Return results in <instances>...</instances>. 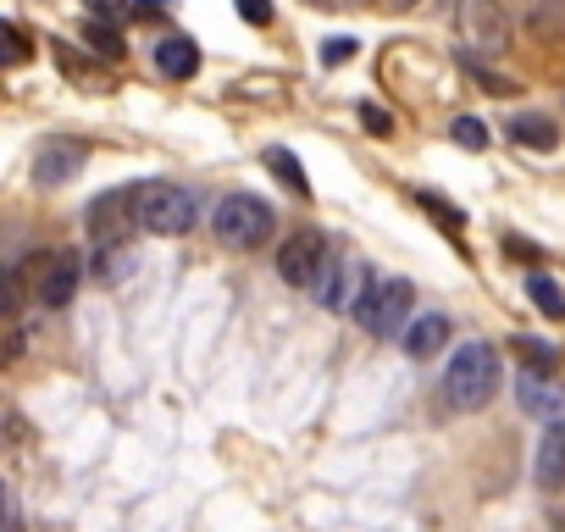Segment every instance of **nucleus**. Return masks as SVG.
<instances>
[{"label": "nucleus", "instance_id": "10", "mask_svg": "<svg viewBox=\"0 0 565 532\" xmlns=\"http://www.w3.org/2000/svg\"><path fill=\"white\" fill-rule=\"evenodd\" d=\"M128 222H134V183L106 189V194H95V200H89V233H95L100 244H117Z\"/></svg>", "mask_w": 565, "mask_h": 532}, {"label": "nucleus", "instance_id": "16", "mask_svg": "<svg viewBox=\"0 0 565 532\" xmlns=\"http://www.w3.org/2000/svg\"><path fill=\"white\" fill-rule=\"evenodd\" d=\"M510 139L521 145V150H559V123L554 117H543V111H521V117H510Z\"/></svg>", "mask_w": 565, "mask_h": 532}, {"label": "nucleus", "instance_id": "3", "mask_svg": "<svg viewBox=\"0 0 565 532\" xmlns=\"http://www.w3.org/2000/svg\"><path fill=\"white\" fill-rule=\"evenodd\" d=\"M271 227H277V211L260 200V194H222L216 200V211H211V233H216V244H227V249H260L266 238H271Z\"/></svg>", "mask_w": 565, "mask_h": 532}, {"label": "nucleus", "instance_id": "12", "mask_svg": "<svg viewBox=\"0 0 565 532\" xmlns=\"http://www.w3.org/2000/svg\"><path fill=\"white\" fill-rule=\"evenodd\" d=\"M532 482L548 488V493L565 488V416L543 427V438H537V449H532Z\"/></svg>", "mask_w": 565, "mask_h": 532}, {"label": "nucleus", "instance_id": "15", "mask_svg": "<svg viewBox=\"0 0 565 532\" xmlns=\"http://www.w3.org/2000/svg\"><path fill=\"white\" fill-rule=\"evenodd\" d=\"M521 29L543 45L565 40V0H521Z\"/></svg>", "mask_w": 565, "mask_h": 532}, {"label": "nucleus", "instance_id": "28", "mask_svg": "<svg viewBox=\"0 0 565 532\" xmlns=\"http://www.w3.org/2000/svg\"><path fill=\"white\" fill-rule=\"evenodd\" d=\"M361 128H366L372 139H388V134H394V117H388L383 106H372V100H366V106H361Z\"/></svg>", "mask_w": 565, "mask_h": 532}, {"label": "nucleus", "instance_id": "20", "mask_svg": "<svg viewBox=\"0 0 565 532\" xmlns=\"http://www.w3.org/2000/svg\"><path fill=\"white\" fill-rule=\"evenodd\" d=\"M84 45H89L95 56H106V62H122V56H128L122 34H117L106 18H89V23H84Z\"/></svg>", "mask_w": 565, "mask_h": 532}, {"label": "nucleus", "instance_id": "8", "mask_svg": "<svg viewBox=\"0 0 565 532\" xmlns=\"http://www.w3.org/2000/svg\"><path fill=\"white\" fill-rule=\"evenodd\" d=\"M29 273H34V300L45 311H62L78 295V284H84V255L78 249H51V255L29 260Z\"/></svg>", "mask_w": 565, "mask_h": 532}, {"label": "nucleus", "instance_id": "32", "mask_svg": "<svg viewBox=\"0 0 565 532\" xmlns=\"http://www.w3.org/2000/svg\"><path fill=\"white\" fill-rule=\"evenodd\" d=\"M388 7H394V12H411V7H416V0H388Z\"/></svg>", "mask_w": 565, "mask_h": 532}, {"label": "nucleus", "instance_id": "17", "mask_svg": "<svg viewBox=\"0 0 565 532\" xmlns=\"http://www.w3.org/2000/svg\"><path fill=\"white\" fill-rule=\"evenodd\" d=\"M260 161L277 172V183L289 189V194H300V200H311V178H306V161L295 156V150H282V145H266L260 150Z\"/></svg>", "mask_w": 565, "mask_h": 532}, {"label": "nucleus", "instance_id": "23", "mask_svg": "<svg viewBox=\"0 0 565 532\" xmlns=\"http://www.w3.org/2000/svg\"><path fill=\"white\" fill-rule=\"evenodd\" d=\"M449 139H455L460 150H488V139H493V134H488V123H482V117H455V123H449Z\"/></svg>", "mask_w": 565, "mask_h": 532}, {"label": "nucleus", "instance_id": "6", "mask_svg": "<svg viewBox=\"0 0 565 532\" xmlns=\"http://www.w3.org/2000/svg\"><path fill=\"white\" fill-rule=\"evenodd\" d=\"M455 23H460V40H466L471 56L488 62V56H504L510 51V12L499 7V0H460Z\"/></svg>", "mask_w": 565, "mask_h": 532}, {"label": "nucleus", "instance_id": "30", "mask_svg": "<svg viewBox=\"0 0 565 532\" xmlns=\"http://www.w3.org/2000/svg\"><path fill=\"white\" fill-rule=\"evenodd\" d=\"M89 18H122V0H89Z\"/></svg>", "mask_w": 565, "mask_h": 532}, {"label": "nucleus", "instance_id": "13", "mask_svg": "<svg viewBox=\"0 0 565 532\" xmlns=\"http://www.w3.org/2000/svg\"><path fill=\"white\" fill-rule=\"evenodd\" d=\"M405 355L411 361H433L444 344H449V317L444 311H422V317H411V328H405Z\"/></svg>", "mask_w": 565, "mask_h": 532}, {"label": "nucleus", "instance_id": "9", "mask_svg": "<svg viewBox=\"0 0 565 532\" xmlns=\"http://www.w3.org/2000/svg\"><path fill=\"white\" fill-rule=\"evenodd\" d=\"M84 167H89V145L73 139V134H56V139H45L40 156H34V183H40V189H62V183H73Z\"/></svg>", "mask_w": 565, "mask_h": 532}, {"label": "nucleus", "instance_id": "25", "mask_svg": "<svg viewBox=\"0 0 565 532\" xmlns=\"http://www.w3.org/2000/svg\"><path fill=\"white\" fill-rule=\"evenodd\" d=\"M416 205H422V211H433V216H438L449 233H460V222H466V216H460V211H455L444 194H433V189H416Z\"/></svg>", "mask_w": 565, "mask_h": 532}, {"label": "nucleus", "instance_id": "7", "mask_svg": "<svg viewBox=\"0 0 565 532\" xmlns=\"http://www.w3.org/2000/svg\"><path fill=\"white\" fill-rule=\"evenodd\" d=\"M328 238L317 233V227H300V233H289L277 244V278L289 284V289H306V295H317V278H322V266H328Z\"/></svg>", "mask_w": 565, "mask_h": 532}, {"label": "nucleus", "instance_id": "11", "mask_svg": "<svg viewBox=\"0 0 565 532\" xmlns=\"http://www.w3.org/2000/svg\"><path fill=\"white\" fill-rule=\"evenodd\" d=\"M515 405H521L526 416H537V422H559V416H565V389H559L548 372H526V366H521V377H515Z\"/></svg>", "mask_w": 565, "mask_h": 532}, {"label": "nucleus", "instance_id": "14", "mask_svg": "<svg viewBox=\"0 0 565 532\" xmlns=\"http://www.w3.org/2000/svg\"><path fill=\"white\" fill-rule=\"evenodd\" d=\"M156 73L172 78V84H189V78L200 73V45H194L189 34H167V40L156 45Z\"/></svg>", "mask_w": 565, "mask_h": 532}, {"label": "nucleus", "instance_id": "5", "mask_svg": "<svg viewBox=\"0 0 565 532\" xmlns=\"http://www.w3.org/2000/svg\"><path fill=\"white\" fill-rule=\"evenodd\" d=\"M366 289H372V266L333 249L328 266H322V278H317V300H322L333 317H355L361 300H366Z\"/></svg>", "mask_w": 565, "mask_h": 532}, {"label": "nucleus", "instance_id": "21", "mask_svg": "<svg viewBox=\"0 0 565 532\" xmlns=\"http://www.w3.org/2000/svg\"><path fill=\"white\" fill-rule=\"evenodd\" d=\"M510 350L521 355V366H526V372H554V361H559V350H554V344L526 339V333H515V339H510Z\"/></svg>", "mask_w": 565, "mask_h": 532}, {"label": "nucleus", "instance_id": "27", "mask_svg": "<svg viewBox=\"0 0 565 532\" xmlns=\"http://www.w3.org/2000/svg\"><path fill=\"white\" fill-rule=\"evenodd\" d=\"M233 7H238V18H244L249 29H271V18H277L271 0H233Z\"/></svg>", "mask_w": 565, "mask_h": 532}, {"label": "nucleus", "instance_id": "24", "mask_svg": "<svg viewBox=\"0 0 565 532\" xmlns=\"http://www.w3.org/2000/svg\"><path fill=\"white\" fill-rule=\"evenodd\" d=\"M460 67H466V73H471V78H477L488 95H515V84H510V78H499V73H493L482 56H471V51H466V56H460Z\"/></svg>", "mask_w": 565, "mask_h": 532}, {"label": "nucleus", "instance_id": "29", "mask_svg": "<svg viewBox=\"0 0 565 532\" xmlns=\"http://www.w3.org/2000/svg\"><path fill=\"white\" fill-rule=\"evenodd\" d=\"M18 311V278H12V266H0V317H12Z\"/></svg>", "mask_w": 565, "mask_h": 532}, {"label": "nucleus", "instance_id": "31", "mask_svg": "<svg viewBox=\"0 0 565 532\" xmlns=\"http://www.w3.org/2000/svg\"><path fill=\"white\" fill-rule=\"evenodd\" d=\"M0 526H7V482H0Z\"/></svg>", "mask_w": 565, "mask_h": 532}, {"label": "nucleus", "instance_id": "19", "mask_svg": "<svg viewBox=\"0 0 565 532\" xmlns=\"http://www.w3.org/2000/svg\"><path fill=\"white\" fill-rule=\"evenodd\" d=\"M128 273H134V249H128L122 238L95 249V278H100V284H122Z\"/></svg>", "mask_w": 565, "mask_h": 532}, {"label": "nucleus", "instance_id": "2", "mask_svg": "<svg viewBox=\"0 0 565 532\" xmlns=\"http://www.w3.org/2000/svg\"><path fill=\"white\" fill-rule=\"evenodd\" d=\"M134 222L145 233L178 238L200 222V200H194V189H183L172 178H145V183H134Z\"/></svg>", "mask_w": 565, "mask_h": 532}, {"label": "nucleus", "instance_id": "4", "mask_svg": "<svg viewBox=\"0 0 565 532\" xmlns=\"http://www.w3.org/2000/svg\"><path fill=\"white\" fill-rule=\"evenodd\" d=\"M411 311H416V289H411V278H372V289H366L355 322H361L372 339H405Z\"/></svg>", "mask_w": 565, "mask_h": 532}, {"label": "nucleus", "instance_id": "22", "mask_svg": "<svg viewBox=\"0 0 565 532\" xmlns=\"http://www.w3.org/2000/svg\"><path fill=\"white\" fill-rule=\"evenodd\" d=\"M18 62H29V34H23L18 23H7V18H0V73H7V67H18Z\"/></svg>", "mask_w": 565, "mask_h": 532}, {"label": "nucleus", "instance_id": "18", "mask_svg": "<svg viewBox=\"0 0 565 532\" xmlns=\"http://www.w3.org/2000/svg\"><path fill=\"white\" fill-rule=\"evenodd\" d=\"M526 300L543 311V317H554V322H565V289L548 278V273H526Z\"/></svg>", "mask_w": 565, "mask_h": 532}, {"label": "nucleus", "instance_id": "26", "mask_svg": "<svg viewBox=\"0 0 565 532\" xmlns=\"http://www.w3.org/2000/svg\"><path fill=\"white\" fill-rule=\"evenodd\" d=\"M355 51H361L355 34H333V40H322V67H344Z\"/></svg>", "mask_w": 565, "mask_h": 532}, {"label": "nucleus", "instance_id": "1", "mask_svg": "<svg viewBox=\"0 0 565 532\" xmlns=\"http://www.w3.org/2000/svg\"><path fill=\"white\" fill-rule=\"evenodd\" d=\"M499 383H504V355L488 339H471L444 366V405L460 411V416H471V411H482L499 394Z\"/></svg>", "mask_w": 565, "mask_h": 532}]
</instances>
